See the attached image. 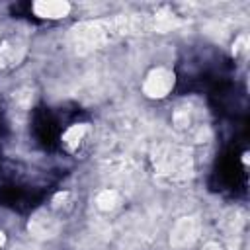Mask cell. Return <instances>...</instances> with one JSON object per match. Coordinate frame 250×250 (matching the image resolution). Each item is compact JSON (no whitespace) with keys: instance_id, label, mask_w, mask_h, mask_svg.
<instances>
[{"instance_id":"cell-1","label":"cell","mask_w":250,"mask_h":250,"mask_svg":"<svg viewBox=\"0 0 250 250\" xmlns=\"http://www.w3.org/2000/svg\"><path fill=\"white\" fill-rule=\"evenodd\" d=\"M125 29H129V23L125 18L84 21V23L74 25L72 39L78 51H90V49H98L105 45L113 35L125 33Z\"/></svg>"},{"instance_id":"cell-2","label":"cell","mask_w":250,"mask_h":250,"mask_svg":"<svg viewBox=\"0 0 250 250\" xmlns=\"http://www.w3.org/2000/svg\"><path fill=\"white\" fill-rule=\"evenodd\" d=\"M174 84H176V74L170 68L156 66L146 74L143 82V94L150 100H162L174 90Z\"/></svg>"},{"instance_id":"cell-3","label":"cell","mask_w":250,"mask_h":250,"mask_svg":"<svg viewBox=\"0 0 250 250\" xmlns=\"http://www.w3.org/2000/svg\"><path fill=\"white\" fill-rule=\"evenodd\" d=\"M27 229L37 238H51V236H55L59 232V221L47 209H41L29 219Z\"/></svg>"},{"instance_id":"cell-4","label":"cell","mask_w":250,"mask_h":250,"mask_svg":"<svg viewBox=\"0 0 250 250\" xmlns=\"http://www.w3.org/2000/svg\"><path fill=\"white\" fill-rule=\"evenodd\" d=\"M195 236H197V221L193 217H182L170 232V244L174 248H186L193 242Z\"/></svg>"},{"instance_id":"cell-5","label":"cell","mask_w":250,"mask_h":250,"mask_svg":"<svg viewBox=\"0 0 250 250\" xmlns=\"http://www.w3.org/2000/svg\"><path fill=\"white\" fill-rule=\"evenodd\" d=\"M31 12L41 20H61L70 14L66 0H37L31 4Z\"/></svg>"},{"instance_id":"cell-6","label":"cell","mask_w":250,"mask_h":250,"mask_svg":"<svg viewBox=\"0 0 250 250\" xmlns=\"http://www.w3.org/2000/svg\"><path fill=\"white\" fill-rule=\"evenodd\" d=\"M90 133V123H72L70 127L64 129V133L61 135V145L66 152L74 154L78 152V148L84 145L86 137Z\"/></svg>"},{"instance_id":"cell-7","label":"cell","mask_w":250,"mask_h":250,"mask_svg":"<svg viewBox=\"0 0 250 250\" xmlns=\"http://www.w3.org/2000/svg\"><path fill=\"white\" fill-rule=\"evenodd\" d=\"M25 51L27 47L20 39H4L0 43V70L18 64L25 57Z\"/></svg>"},{"instance_id":"cell-8","label":"cell","mask_w":250,"mask_h":250,"mask_svg":"<svg viewBox=\"0 0 250 250\" xmlns=\"http://www.w3.org/2000/svg\"><path fill=\"white\" fill-rule=\"evenodd\" d=\"M119 199H121V197H119V191L105 188V189L98 191V195H96V205H98V209H102V211H113V209L119 205Z\"/></svg>"},{"instance_id":"cell-9","label":"cell","mask_w":250,"mask_h":250,"mask_svg":"<svg viewBox=\"0 0 250 250\" xmlns=\"http://www.w3.org/2000/svg\"><path fill=\"white\" fill-rule=\"evenodd\" d=\"M203 250H221V244L219 242H207L203 246Z\"/></svg>"},{"instance_id":"cell-10","label":"cell","mask_w":250,"mask_h":250,"mask_svg":"<svg viewBox=\"0 0 250 250\" xmlns=\"http://www.w3.org/2000/svg\"><path fill=\"white\" fill-rule=\"evenodd\" d=\"M6 244V232L4 230H0V248Z\"/></svg>"}]
</instances>
